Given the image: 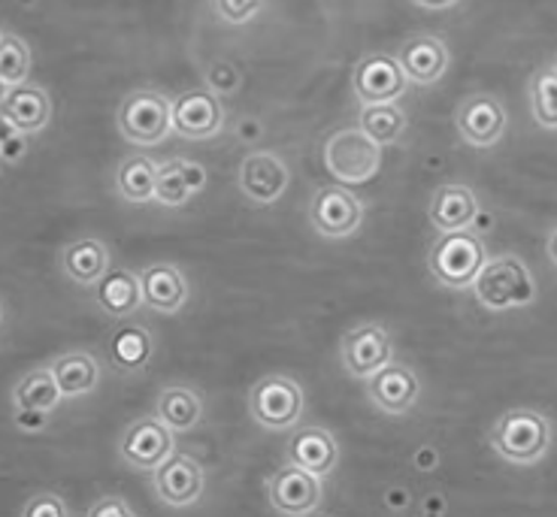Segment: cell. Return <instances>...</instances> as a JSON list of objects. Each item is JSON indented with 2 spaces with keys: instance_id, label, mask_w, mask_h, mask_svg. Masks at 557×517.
Returning <instances> with one entry per match:
<instances>
[{
  "instance_id": "cell-1",
  "label": "cell",
  "mask_w": 557,
  "mask_h": 517,
  "mask_svg": "<svg viewBox=\"0 0 557 517\" xmlns=\"http://www.w3.org/2000/svg\"><path fill=\"white\" fill-rule=\"evenodd\" d=\"M487 442L500 461L533 466L543 461L552 447V420L533 408H509L491 427Z\"/></svg>"
},
{
  "instance_id": "cell-2",
  "label": "cell",
  "mask_w": 557,
  "mask_h": 517,
  "mask_svg": "<svg viewBox=\"0 0 557 517\" xmlns=\"http://www.w3.org/2000/svg\"><path fill=\"white\" fill-rule=\"evenodd\" d=\"M487 264L485 242L473 230H451L440 234V239L428 252V269L431 276L448 291H467L479 279L482 266Z\"/></svg>"
},
{
  "instance_id": "cell-3",
  "label": "cell",
  "mask_w": 557,
  "mask_h": 517,
  "mask_svg": "<svg viewBox=\"0 0 557 517\" xmlns=\"http://www.w3.org/2000/svg\"><path fill=\"white\" fill-rule=\"evenodd\" d=\"M473 297L491 312H512L536 300V279L528 264L516 254H500L487 261L473 281Z\"/></svg>"
},
{
  "instance_id": "cell-4",
  "label": "cell",
  "mask_w": 557,
  "mask_h": 517,
  "mask_svg": "<svg viewBox=\"0 0 557 517\" xmlns=\"http://www.w3.org/2000/svg\"><path fill=\"white\" fill-rule=\"evenodd\" d=\"M304 408H307V393L292 376L273 373V376L258 378L249 393L251 418L273 433L294 430L304 418Z\"/></svg>"
},
{
  "instance_id": "cell-5",
  "label": "cell",
  "mask_w": 557,
  "mask_h": 517,
  "mask_svg": "<svg viewBox=\"0 0 557 517\" xmlns=\"http://www.w3.org/2000/svg\"><path fill=\"white\" fill-rule=\"evenodd\" d=\"M119 130L127 142L152 149L173 134V100L154 88L131 91L119 106Z\"/></svg>"
},
{
  "instance_id": "cell-6",
  "label": "cell",
  "mask_w": 557,
  "mask_h": 517,
  "mask_svg": "<svg viewBox=\"0 0 557 517\" xmlns=\"http://www.w3.org/2000/svg\"><path fill=\"white\" fill-rule=\"evenodd\" d=\"M321 157H324V167L331 169V176H336L339 182L363 185L382 167V146L370 140L361 127H343L334 137H327Z\"/></svg>"
},
{
  "instance_id": "cell-7",
  "label": "cell",
  "mask_w": 557,
  "mask_h": 517,
  "mask_svg": "<svg viewBox=\"0 0 557 517\" xmlns=\"http://www.w3.org/2000/svg\"><path fill=\"white\" fill-rule=\"evenodd\" d=\"M119 454L127 466H134L139 472H154L176 454V430H170L158 415L134 420L122 433Z\"/></svg>"
},
{
  "instance_id": "cell-8",
  "label": "cell",
  "mask_w": 557,
  "mask_h": 517,
  "mask_svg": "<svg viewBox=\"0 0 557 517\" xmlns=\"http://www.w3.org/2000/svg\"><path fill=\"white\" fill-rule=\"evenodd\" d=\"M309 224L324 239H348L361 230L363 206L343 185H321L309 203Z\"/></svg>"
},
{
  "instance_id": "cell-9",
  "label": "cell",
  "mask_w": 557,
  "mask_h": 517,
  "mask_svg": "<svg viewBox=\"0 0 557 517\" xmlns=\"http://www.w3.org/2000/svg\"><path fill=\"white\" fill-rule=\"evenodd\" d=\"M406 73L397 55L391 52H373L358 61L351 73V94L361 100L363 106L370 103H397L406 91Z\"/></svg>"
},
{
  "instance_id": "cell-10",
  "label": "cell",
  "mask_w": 557,
  "mask_h": 517,
  "mask_svg": "<svg viewBox=\"0 0 557 517\" xmlns=\"http://www.w3.org/2000/svg\"><path fill=\"white\" fill-rule=\"evenodd\" d=\"M339 357H343V366H346L348 376L367 381L370 376H376L382 366L394 361V339H391V333L382 324L351 327L343 336Z\"/></svg>"
},
{
  "instance_id": "cell-11",
  "label": "cell",
  "mask_w": 557,
  "mask_h": 517,
  "mask_svg": "<svg viewBox=\"0 0 557 517\" xmlns=\"http://www.w3.org/2000/svg\"><path fill=\"white\" fill-rule=\"evenodd\" d=\"M321 478L315 472H309L297 463H288L282 466L278 472L270 476L267 481V496H270V505L276 508L278 515L285 517H304L312 515L321 505Z\"/></svg>"
},
{
  "instance_id": "cell-12",
  "label": "cell",
  "mask_w": 557,
  "mask_h": 517,
  "mask_svg": "<svg viewBox=\"0 0 557 517\" xmlns=\"http://www.w3.org/2000/svg\"><path fill=\"white\" fill-rule=\"evenodd\" d=\"M460 140L473 149H494L503 140L506 127H509V115L503 106L500 98L494 94H473L458 106L455 115Z\"/></svg>"
},
{
  "instance_id": "cell-13",
  "label": "cell",
  "mask_w": 557,
  "mask_h": 517,
  "mask_svg": "<svg viewBox=\"0 0 557 517\" xmlns=\"http://www.w3.org/2000/svg\"><path fill=\"white\" fill-rule=\"evenodd\" d=\"M224 127V106L209 88L185 91L173 100V130L185 140H212Z\"/></svg>"
},
{
  "instance_id": "cell-14",
  "label": "cell",
  "mask_w": 557,
  "mask_h": 517,
  "mask_svg": "<svg viewBox=\"0 0 557 517\" xmlns=\"http://www.w3.org/2000/svg\"><path fill=\"white\" fill-rule=\"evenodd\" d=\"M239 191L249 197L258 206H270L278 197L285 194V188L292 182V169L288 164L273 152H251L239 164Z\"/></svg>"
},
{
  "instance_id": "cell-15",
  "label": "cell",
  "mask_w": 557,
  "mask_h": 517,
  "mask_svg": "<svg viewBox=\"0 0 557 517\" xmlns=\"http://www.w3.org/2000/svg\"><path fill=\"white\" fill-rule=\"evenodd\" d=\"M421 396V381L406 364H385L376 376L367 378V400L382 415H406Z\"/></svg>"
},
{
  "instance_id": "cell-16",
  "label": "cell",
  "mask_w": 557,
  "mask_h": 517,
  "mask_svg": "<svg viewBox=\"0 0 557 517\" xmlns=\"http://www.w3.org/2000/svg\"><path fill=\"white\" fill-rule=\"evenodd\" d=\"M203 493V469L188 454H173L154 469V496L170 508H188Z\"/></svg>"
},
{
  "instance_id": "cell-17",
  "label": "cell",
  "mask_w": 557,
  "mask_h": 517,
  "mask_svg": "<svg viewBox=\"0 0 557 517\" xmlns=\"http://www.w3.org/2000/svg\"><path fill=\"white\" fill-rule=\"evenodd\" d=\"M397 61H400V67H404L409 83L433 85L440 83L448 73L451 52H448V46L440 37H433V34H416V37L400 42Z\"/></svg>"
},
{
  "instance_id": "cell-18",
  "label": "cell",
  "mask_w": 557,
  "mask_h": 517,
  "mask_svg": "<svg viewBox=\"0 0 557 517\" xmlns=\"http://www.w3.org/2000/svg\"><path fill=\"white\" fill-rule=\"evenodd\" d=\"M0 118L18 127L22 134H40L46 125L52 122V100L49 91L40 85H13V88H3V98H0Z\"/></svg>"
},
{
  "instance_id": "cell-19",
  "label": "cell",
  "mask_w": 557,
  "mask_h": 517,
  "mask_svg": "<svg viewBox=\"0 0 557 517\" xmlns=\"http://www.w3.org/2000/svg\"><path fill=\"white\" fill-rule=\"evenodd\" d=\"M479 197L470 185L448 182L440 185L431 197V206H428V215H431L433 227L440 234H451V230H467L473 227L475 215H479Z\"/></svg>"
},
{
  "instance_id": "cell-20",
  "label": "cell",
  "mask_w": 557,
  "mask_h": 517,
  "mask_svg": "<svg viewBox=\"0 0 557 517\" xmlns=\"http://www.w3.org/2000/svg\"><path fill=\"white\" fill-rule=\"evenodd\" d=\"M143 281V300L146 306L161 312V315H176L188 303V279L180 266L152 264L139 269Z\"/></svg>"
},
{
  "instance_id": "cell-21",
  "label": "cell",
  "mask_w": 557,
  "mask_h": 517,
  "mask_svg": "<svg viewBox=\"0 0 557 517\" xmlns=\"http://www.w3.org/2000/svg\"><path fill=\"white\" fill-rule=\"evenodd\" d=\"M288 463H297L319 478H327L339 463V445L331 430L324 427H304L288 442Z\"/></svg>"
},
{
  "instance_id": "cell-22",
  "label": "cell",
  "mask_w": 557,
  "mask_h": 517,
  "mask_svg": "<svg viewBox=\"0 0 557 517\" xmlns=\"http://www.w3.org/2000/svg\"><path fill=\"white\" fill-rule=\"evenodd\" d=\"M110 249L95 237L67 242L64 252H61V273H64L70 281L83 285V288H95V285L110 273Z\"/></svg>"
},
{
  "instance_id": "cell-23",
  "label": "cell",
  "mask_w": 557,
  "mask_h": 517,
  "mask_svg": "<svg viewBox=\"0 0 557 517\" xmlns=\"http://www.w3.org/2000/svg\"><path fill=\"white\" fill-rule=\"evenodd\" d=\"M207 169L200 164L185 161V157H173L158 169V194H154V200L161 206H168V210H176V206H185L195 194H200L207 188Z\"/></svg>"
},
{
  "instance_id": "cell-24",
  "label": "cell",
  "mask_w": 557,
  "mask_h": 517,
  "mask_svg": "<svg viewBox=\"0 0 557 517\" xmlns=\"http://www.w3.org/2000/svg\"><path fill=\"white\" fill-rule=\"evenodd\" d=\"M107 354H110L112 369L134 376V373H143L146 366L152 364L154 339L143 324H122L110 333Z\"/></svg>"
},
{
  "instance_id": "cell-25",
  "label": "cell",
  "mask_w": 557,
  "mask_h": 517,
  "mask_svg": "<svg viewBox=\"0 0 557 517\" xmlns=\"http://www.w3.org/2000/svg\"><path fill=\"white\" fill-rule=\"evenodd\" d=\"M95 300L110 318H127L134 315L146 300H143V281L139 273L125 266H110V273L95 285Z\"/></svg>"
},
{
  "instance_id": "cell-26",
  "label": "cell",
  "mask_w": 557,
  "mask_h": 517,
  "mask_svg": "<svg viewBox=\"0 0 557 517\" xmlns=\"http://www.w3.org/2000/svg\"><path fill=\"white\" fill-rule=\"evenodd\" d=\"M52 373L58 378V388L64 396L76 400L91 393L100 384V364L95 354L88 351H67V354H58L52 361Z\"/></svg>"
},
{
  "instance_id": "cell-27",
  "label": "cell",
  "mask_w": 557,
  "mask_h": 517,
  "mask_svg": "<svg viewBox=\"0 0 557 517\" xmlns=\"http://www.w3.org/2000/svg\"><path fill=\"white\" fill-rule=\"evenodd\" d=\"M158 164L149 154H127L115 169V188L127 203H152L158 194Z\"/></svg>"
},
{
  "instance_id": "cell-28",
  "label": "cell",
  "mask_w": 557,
  "mask_h": 517,
  "mask_svg": "<svg viewBox=\"0 0 557 517\" xmlns=\"http://www.w3.org/2000/svg\"><path fill=\"white\" fill-rule=\"evenodd\" d=\"M61 388L52 373V366H40L30 369L28 376H22L13 388V408H25V412H55L61 403Z\"/></svg>"
},
{
  "instance_id": "cell-29",
  "label": "cell",
  "mask_w": 557,
  "mask_h": 517,
  "mask_svg": "<svg viewBox=\"0 0 557 517\" xmlns=\"http://www.w3.org/2000/svg\"><path fill=\"white\" fill-rule=\"evenodd\" d=\"M154 415L164 420L170 430L188 433V430H195L197 424L203 420V403H200V396H197L191 388L170 384V388H164V391L158 393Z\"/></svg>"
},
{
  "instance_id": "cell-30",
  "label": "cell",
  "mask_w": 557,
  "mask_h": 517,
  "mask_svg": "<svg viewBox=\"0 0 557 517\" xmlns=\"http://www.w3.org/2000/svg\"><path fill=\"white\" fill-rule=\"evenodd\" d=\"M379 146H391L400 140L406 130V115L397 103H370L361 110V125H358Z\"/></svg>"
},
{
  "instance_id": "cell-31",
  "label": "cell",
  "mask_w": 557,
  "mask_h": 517,
  "mask_svg": "<svg viewBox=\"0 0 557 517\" xmlns=\"http://www.w3.org/2000/svg\"><path fill=\"white\" fill-rule=\"evenodd\" d=\"M30 73V46L13 30L0 34V85L13 88V85L28 83Z\"/></svg>"
},
{
  "instance_id": "cell-32",
  "label": "cell",
  "mask_w": 557,
  "mask_h": 517,
  "mask_svg": "<svg viewBox=\"0 0 557 517\" xmlns=\"http://www.w3.org/2000/svg\"><path fill=\"white\" fill-rule=\"evenodd\" d=\"M530 110L536 125L557 130V67H545L530 79Z\"/></svg>"
},
{
  "instance_id": "cell-33",
  "label": "cell",
  "mask_w": 557,
  "mask_h": 517,
  "mask_svg": "<svg viewBox=\"0 0 557 517\" xmlns=\"http://www.w3.org/2000/svg\"><path fill=\"white\" fill-rule=\"evenodd\" d=\"M203 79H207L209 91L219 94V98H234L239 88H243V73H239V67L231 64V61H224V58L209 61Z\"/></svg>"
},
{
  "instance_id": "cell-34",
  "label": "cell",
  "mask_w": 557,
  "mask_h": 517,
  "mask_svg": "<svg viewBox=\"0 0 557 517\" xmlns=\"http://www.w3.org/2000/svg\"><path fill=\"white\" fill-rule=\"evenodd\" d=\"M264 0H212V13L222 18L224 25H249L255 15H261Z\"/></svg>"
},
{
  "instance_id": "cell-35",
  "label": "cell",
  "mask_w": 557,
  "mask_h": 517,
  "mask_svg": "<svg viewBox=\"0 0 557 517\" xmlns=\"http://www.w3.org/2000/svg\"><path fill=\"white\" fill-rule=\"evenodd\" d=\"M28 154V134L0 118V161L3 167H15Z\"/></svg>"
},
{
  "instance_id": "cell-36",
  "label": "cell",
  "mask_w": 557,
  "mask_h": 517,
  "mask_svg": "<svg viewBox=\"0 0 557 517\" xmlns=\"http://www.w3.org/2000/svg\"><path fill=\"white\" fill-rule=\"evenodd\" d=\"M22 517H67V503L55 493H37L25 503Z\"/></svg>"
},
{
  "instance_id": "cell-37",
  "label": "cell",
  "mask_w": 557,
  "mask_h": 517,
  "mask_svg": "<svg viewBox=\"0 0 557 517\" xmlns=\"http://www.w3.org/2000/svg\"><path fill=\"white\" fill-rule=\"evenodd\" d=\"M137 512L131 508L125 496H100L98 503L88 508V517H134Z\"/></svg>"
},
{
  "instance_id": "cell-38",
  "label": "cell",
  "mask_w": 557,
  "mask_h": 517,
  "mask_svg": "<svg viewBox=\"0 0 557 517\" xmlns=\"http://www.w3.org/2000/svg\"><path fill=\"white\" fill-rule=\"evenodd\" d=\"M440 451L433 445H418L416 451H412V469L416 472H436L440 469Z\"/></svg>"
},
{
  "instance_id": "cell-39",
  "label": "cell",
  "mask_w": 557,
  "mask_h": 517,
  "mask_svg": "<svg viewBox=\"0 0 557 517\" xmlns=\"http://www.w3.org/2000/svg\"><path fill=\"white\" fill-rule=\"evenodd\" d=\"M15 412V427L22 430V433H37L46 427V420H49V412H25V408H13Z\"/></svg>"
},
{
  "instance_id": "cell-40",
  "label": "cell",
  "mask_w": 557,
  "mask_h": 517,
  "mask_svg": "<svg viewBox=\"0 0 557 517\" xmlns=\"http://www.w3.org/2000/svg\"><path fill=\"white\" fill-rule=\"evenodd\" d=\"M382 503H385L388 512H409L412 508V493L406 488H388L385 496H382Z\"/></svg>"
},
{
  "instance_id": "cell-41",
  "label": "cell",
  "mask_w": 557,
  "mask_h": 517,
  "mask_svg": "<svg viewBox=\"0 0 557 517\" xmlns=\"http://www.w3.org/2000/svg\"><path fill=\"white\" fill-rule=\"evenodd\" d=\"M264 137V125L258 122V118H239L237 122V140L239 142H249V146H255V142Z\"/></svg>"
},
{
  "instance_id": "cell-42",
  "label": "cell",
  "mask_w": 557,
  "mask_h": 517,
  "mask_svg": "<svg viewBox=\"0 0 557 517\" xmlns=\"http://www.w3.org/2000/svg\"><path fill=\"white\" fill-rule=\"evenodd\" d=\"M416 7H424V10H448V7H455V3H460V0H412Z\"/></svg>"
},
{
  "instance_id": "cell-43",
  "label": "cell",
  "mask_w": 557,
  "mask_h": 517,
  "mask_svg": "<svg viewBox=\"0 0 557 517\" xmlns=\"http://www.w3.org/2000/svg\"><path fill=\"white\" fill-rule=\"evenodd\" d=\"M424 505H428V512H431V515H443V508H446L443 496H428V500H424Z\"/></svg>"
},
{
  "instance_id": "cell-44",
  "label": "cell",
  "mask_w": 557,
  "mask_h": 517,
  "mask_svg": "<svg viewBox=\"0 0 557 517\" xmlns=\"http://www.w3.org/2000/svg\"><path fill=\"white\" fill-rule=\"evenodd\" d=\"M548 257H552V261H555V266H557V227H555V234L548 237Z\"/></svg>"
}]
</instances>
